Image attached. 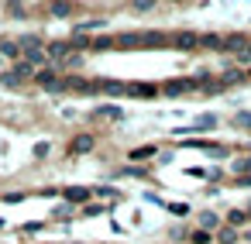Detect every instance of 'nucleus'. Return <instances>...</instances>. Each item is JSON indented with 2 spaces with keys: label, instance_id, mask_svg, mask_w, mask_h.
I'll use <instances>...</instances> for the list:
<instances>
[{
  "label": "nucleus",
  "instance_id": "f257e3e1",
  "mask_svg": "<svg viewBox=\"0 0 251 244\" xmlns=\"http://www.w3.org/2000/svg\"><path fill=\"white\" fill-rule=\"evenodd\" d=\"M35 83H38L42 90H49V93H62V90H66V79H62L55 69H42V73H35Z\"/></svg>",
  "mask_w": 251,
  "mask_h": 244
},
{
  "label": "nucleus",
  "instance_id": "f03ea898",
  "mask_svg": "<svg viewBox=\"0 0 251 244\" xmlns=\"http://www.w3.org/2000/svg\"><path fill=\"white\" fill-rule=\"evenodd\" d=\"M69 52H76V49H73V42H52V45H45V59H49L52 66L66 62V59H69Z\"/></svg>",
  "mask_w": 251,
  "mask_h": 244
},
{
  "label": "nucleus",
  "instance_id": "7ed1b4c3",
  "mask_svg": "<svg viewBox=\"0 0 251 244\" xmlns=\"http://www.w3.org/2000/svg\"><path fill=\"white\" fill-rule=\"evenodd\" d=\"M200 86H203V79H172V83L162 86V93H165V97H179V93H186V90H200Z\"/></svg>",
  "mask_w": 251,
  "mask_h": 244
},
{
  "label": "nucleus",
  "instance_id": "20e7f679",
  "mask_svg": "<svg viewBox=\"0 0 251 244\" xmlns=\"http://www.w3.org/2000/svg\"><path fill=\"white\" fill-rule=\"evenodd\" d=\"M66 90H76V93H97L100 83H90V79H83V76H69V79H66Z\"/></svg>",
  "mask_w": 251,
  "mask_h": 244
},
{
  "label": "nucleus",
  "instance_id": "39448f33",
  "mask_svg": "<svg viewBox=\"0 0 251 244\" xmlns=\"http://www.w3.org/2000/svg\"><path fill=\"white\" fill-rule=\"evenodd\" d=\"M172 45H176V49H179V52H193V49H196V45H200V38H196V35H193V31H179V35H176V38H172Z\"/></svg>",
  "mask_w": 251,
  "mask_h": 244
},
{
  "label": "nucleus",
  "instance_id": "423d86ee",
  "mask_svg": "<svg viewBox=\"0 0 251 244\" xmlns=\"http://www.w3.org/2000/svg\"><path fill=\"white\" fill-rule=\"evenodd\" d=\"M86 151H93V134H79V138H73L69 155H86Z\"/></svg>",
  "mask_w": 251,
  "mask_h": 244
},
{
  "label": "nucleus",
  "instance_id": "0eeeda50",
  "mask_svg": "<svg viewBox=\"0 0 251 244\" xmlns=\"http://www.w3.org/2000/svg\"><path fill=\"white\" fill-rule=\"evenodd\" d=\"M100 93L121 97V93H127V83H121V79H100Z\"/></svg>",
  "mask_w": 251,
  "mask_h": 244
},
{
  "label": "nucleus",
  "instance_id": "6e6552de",
  "mask_svg": "<svg viewBox=\"0 0 251 244\" xmlns=\"http://www.w3.org/2000/svg\"><path fill=\"white\" fill-rule=\"evenodd\" d=\"M66 199H69V203H90V199H93V189L73 186V189H66Z\"/></svg>",
  "mask_w": 251,
  "mask_h": 244
},
{
  "label": "nucleus",
  "instance_id": "1a4fd4ad",
  "mask_svg": "<svg viewBox=\"0 0 251 244\" xmlns=\"http://www.w3.org/2000/svg\"><path fill=\"white\" fill-rule=\"evenodd\" d=\"M90 49H93V52H114V49H117V38L100 35V38H93V42H90Z\"/></svg>",
  "mask_w": 251,
  "mask_h": 244
},
{
  "label": "nucleus",
  "instance_id": "9d476101",
  "mask_svg": "<svg viewBox=\"0 0 251 244\" xmlns=\"http://www.w3.org/2000/svg\"><path fill=\"white\" fill-rule=\"evenodd\" d=\"M138 45H148V49L165 45V35H162V31H145V35H138Z\"/></svg>",
  "mask_w": 251,
  "mask_h": 244
},
{
  "label": "nucleus",
  "instance_id": "9b49d317",
  "mask_svg": "<svg viewBox=\"0 0 251 244\" xmlns=\"http://www.w3.org/2000/svg\"><path fill=\"white\" fill-rule=\"evenodd\" d=\"M244 45H248V42H244V35H227V38H224V49H220V52H234V55H237V52H241Z\"/></svg>",
  "mask_w": 251,
  "mask_h": 244
},
{
  "label": "nucleus",
  "instance_id": "f8f14e48",
  "mask_svg": "<svg viewBox=\"0 0 251 244\" xmlns=\"http://www.w3.org/2000/svg\"><path fill=\"white\" fill-rule=\"evenodd\" d=\"M213 241H217V244H234V241H237V227H230V223H227V227H220Z\"/></svg>",
  "mask_w": 251,
  "mask_h": 244
},
{
  "label": "nucleus",
  "instance_id": "ddd939ff",
  "mask_svg": "<svg viewBox=\"0 0 251 244\" xmlns=\"http://www.w3.org/2000/svg\"><path fill=\"white\" fill-rule=\"evenodd\" d=\"M49 11H52V18H69V14H73L76 7L69 4V0H55V4H52Z\"/></svg>",
  "mask_w": 251,
  "mask_h": 244
},
{
  "label": "nucleus",
  "instance_id": "4468645a",
  "mask_svg": "<svg viewBox=\"0 0 251 244\" xmlns=\"http://www.w3.org/2000/svg\"><path fill=\"white\" fill-rule=\"evenodd\" d=\"M155 151H158L155 145H141V148H131V155H127V158H131V162H141V158H151Z\"/></svg>",
  "mask_w": 251,
  "mask_h": 244
},
{
  "label": "nucleus",
  "instance_id": "2eb2a0df",
  "mask_svg": "<svg viewBox=\"0 0 251 244\" xmlns=\"http://www.w3.org/2000/svg\"><path fill=\"white\" fill-rule=\"evenodd\" d=\"M21 55H25L28 66H42V62H45V49H28V52H21Z\"/></svg>",
  "mask_w": 251,
  "mask_h": 244
},
{
  "label": "nucleus",
  "instance_id": "dca6fc26",
  "mask_svg": "<svg viewBox=\"0 0 251 244\" xmlns=\"http://www.w3.org/2000/svg\"><path fill=\"white\" fill-rule=\"evenodd\" d=\"M14 76H18V79H21V83H25V79H35V66H28V62H25V59H21V62H18V66H14Z\"/></svg>",
  "mask_w": 251,
  "mask_h": 244
},
{
  "label": "nucleus",
  "instance_id": "f3484780",
  "mask_svg": "<svg viewBox=\"0 0 251 244\" xmlns=\"http://www.w3.org/2000/svg\"><path fill=\"white\" fill-rule=\"evenodd\" d=\"M189 244H213V234L203 230V227H196V230L189 234Z\"/></svg>",
  "mask_w": 251,
  "mask_h": 244
},
{
  "label": "nucleus",
  "instance_id": "a211bd4d",
  "mask_svg": "<svg viewBox=\"0 0 251 244\" xmlns=\"http://www.w3.org/2000/svg\"><path fill=\"white\" fill-rule=\"evenodd\" d=\"M200 45H203V49L220 52V49H224V38H220V35H203V38H200Z\"/></svg>",
  "mask_w": 251,
  "mask_h": 244
},
{
  "label": "nucleus",
  "instance_id": "6ab92c4d",
  "mask_svg": "<svg viewBox=\"0 0 251 244\" xmlns=\"http://www.w3.org/2000/svg\"><path fill=\"white\" fill-rule=\"evenodd\" d=\"M248 220H251L248 210H230V213H227V223H230V227H241V223H248Z\"/></svg>",
  "mask_w": 251,
  "mask_h": 244
},
{
  "label": "nucleus",
  "instance_id": "aec40b11",
  "mask_svg": "<svg viewBox=\"0 0 251 244\" xmlns=\"http://www.w3.org/2000/svg\"><path fill=\"white\" fill-rule=\"evenodd\" d=\"M200 227H203V230H213V227L220 230V217H217V213H200Z\"/></svg>",
  "mask_w": 251,
  "mask_h": 244
},
{
  "label": "nucleus",
  "instance_id": "412c9836",
  "mask_svg": "<svg viewBox=\"0 0 251 244\" xmlns=\"http://www.w3.org/2000/svg\"><path fill=\"white\" fill-rule=\"evenodd\" d=\"M0 55L18 59V55H21V45H14V42H0Z\"/></svg>",
  "mask_w": 251,
  "mask_h": 244
},
{
  "label": "nucleus",
  "instance_id": "4be33fe9",
  "mask_svg": "<svg viewBox=\"0 0 251 244\" xmlns=\"http://www.w3.org/2000/svg\"><path fill=\"white\" fill-rule=\"evenodd\" d=\"M155 4H158V0H131V7H134L138 14H145V11H151Z\"/></svg>",
  "mask_w": 251,
  "mask_h": 244
},
{
  "label": "nucleus",
  "instance_id": "5701e85b",
  "mask_svg": "<svg viewBox=\"0 0 251 244\" xmlns=\"http://www.w3.org/2000/svg\"><path fill=\"white\" fill-rule=\"evenodd\" d=\"M103 210H107L103 203H86V206H83V217H100Z\"/></svg>",
  "mask_w": 251,
  "mask_h": 244
},
{
  "label": "nucleus",
  "instance_id": "b1692460",
  "mask_svg": "<svg viewBox=\"0 0 251 244\" xmlns=\"http://www.w3.org/2000/svg\"><path fill=\"white\" fill-rule=\"evenodd\" d=\"M138 45V35H121L117 38V49H134Z\"/></svg>",
  "mask_w": 251,
  "mask_h": 244
},
{
  "label": "nucleus",
  "instance_id": "393cba45",
  "mask_svg": "<svg viewBox=\"0 0 251 244\" xmlns=\"http://www.w3.org/2000/svg\"><path fill=\"white\" fill-rule=\"evenodd\" d=\"M248 79V73H237V69H230L227 76H224V83H244Z\"/></svg>",
  "mask_w": 251,
  "mask_h": 244
},
{
  "label": "nucleus",
  "instance_id": "a878e982",
  "mask_svg": "<svg viewBox=\"0 0 251 244\" xmlns=\"http://www.w3.org/2000/svg\"><path fill=\"white\" fill-rule=\"evenodd\" d=\"M49 151H52V145H49V141H38V145H35V158H45Z\"/></svg>",
  "mask_w": 251,
  "mask_h": 244
},
{
  "label": "nucleus",
  "instance_id": "bb28decb",
  "mask_svg": "<svg viewBox=\"0 0 251 244\" xmlns=\"http://www.w3.org/2000/svg\"><path fill=\"white\" fill-rule=\"evenodd\" d=\"M234 124H237V127H251V114H244V110L234 114Z\"/></svg>",
  "mask_w": 251,
  "mask_h": 244
},
{
  "label": "nucleus",
  "instance_id": "cd10ccee",
  "mask_svg": "<svg viewBox=\"0 0 251 244\" xmlns=\"http://www.w3.org/2000/svg\"><path fill=\"white\" fill-rule=\"evenodd\" d=\"M0 79H4V86H21V79L14 76V69H11V73H4V76H0Z\"/></svg>",
  "mask_w": 251,
  "mask_h": 244
},
{
  "label": "nucleus",
  "instance_id": "c85d7f7f",
  "mask_svg": "<svg viewBox=\"0 0 251 244\" xmlns=\"http://www.w3.org/2000/svg\"><path fill=\"white\" fill-rule=\"evenodd\" d=\"M213 124H217V117H213V114H203V117L196 121V127H213Z\"/></svg>",
  "mask_w": 251,
  "mask_h": 244
},
{
  "label": "nucleus",
  "instance_id": "c756f323",
  "mask_svg": "<svg viewBox=\"0 0 251 244\" xmlns=\"http://www.w3.org/2000/svg\"><path fill=\"white\" fill-rule=\"evenodd\" d=\"M97 114H100V117H117V114H121V110H117V107H100V110H97Z\"/></svg>",
  "mask_w": 251,
  "mask_h": 244
},
{
  "label": "nucleus",
  "instance_id": "7c9ffc66",
  "mask_svg": "<svg viewBox=\"0 0 251 244\" xmlns=\"http://www.w3.org/2000/svg\"><path fill=\"white\" fill-rule=\"evenodd\" d=\"M7 11L18 18V14H21V0H7Z\"/></svg>",
  "mask_w": 251,
  "mask_h": 244
},
{
  "label": "nucleus",
  "instance_id": "2f4dec72",
  "mask_svg": "<svg viewBox=\"0 0 251 244\" xmlns=\"http://www.w3.org/2000/svg\"><path fill=\"white\" fill-rule=\"evenodd\" d=\"M4 199H7V203H21V199H25V193H7Z\"/></svg>",
  "mask_w": 251,
  "mask_h": 244
},
{
  "label": "nucleus",
  "instance_id": "473e14b6",
  "mask_svg": "<svg viewBox=\"0 0 251 244\" xmlns=\"http://www.w3.org/2000/svg\"><path fill=\"white\" fill-rule=\"evenodd\" d=\"M169 210L172 213H189V206H182V203H169Z\"/></svg>",
  "mask_w": 251,
  "mask_h": 244
},
{
  "label": "nucleus",
  "instance_id": "72a5a7b5",
  "mask_svg": "<svg viewBox=\"0 0 251 244\" xmlns=\"http://www.w3.org/2000/svg\"><path fill=\"white\" fill-rule=\"evenodd\" d=\"M248 217H251V206H248Z\"/></svg>",
  "mask_w": 251,
  "mask_h": 244
},
{
  "label": "nucleus",
  "instance_id": "f704fd0d",
  "mask_svg": "<svg viewBox=\"0 0 251 244\" xmlns=\"http://www.w3.org/2000/svg\"><path fill=\"white\" fill-rule=\"evenodd\" d=\"M176 4H182V0H176Z\"/></svg>",
  "mask_w": 251,
  "mask_h": 244
},
{
  "label": "nucleus",
  "instance_id": "c9c22d12",
  "mask_svg": "<svg viewBox=\"0 0 251 244\" xmlns=\"http://www.w3.org/2000/svg\"><path fill=\"white\" fill-rule=\"evenodd\" d=\"M248 76H251V69H248Z\"/></svg>",
  "mask_w": 251,
  "mask_h": 244
}]
</instances>
